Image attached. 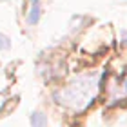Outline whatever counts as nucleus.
Listing matches in <instances>:
<instances>
[{
    "label": "nucleus",
    "mask_w": 127,
    "mask_h": 127,
    "mask_svg": "<svg viewBox=\"0 0 127 127\" xmlns=\"http://www.w3.org/2000/svg\"><path fill=\"white\" fill-rule=\"evenodd\" d=\"M96 91H98V74H93V76L78 78L65 91H62L56 98L60 103H65V105L74 109H82L89 102H93Z\"/></svg>",
    "instance_id": "1"
},
{
    "label": "nucleus",
    "mask_w": 127,
    "mask_h": 127,
    "mask_svg": "<svg viewBox=\"0 0 127 127\" xmlns=\"http://www.w3.org/2000/svg\"><path fill=\"white\" fill-rule=\"evenodd\" d=\"M45 125H47L45 114H42L40 111H34L31 114V127H45Z\"/></svg>",
    "instance_id": "3"
},
{
    "label": "nucleus",
    "mask_w": 127,
    "mask_h": 127,
    "mask_svg": "<svg viewBox=\"0 0 127 127\" xmlns=\"http://www.w3.org/2000/svg\"><path fill=\"white\" fill-rule=\"evenodd\" d=\"M42 15V7H40V0H31V7H29V15H27V24L29 26H36Z\"/></svg>",
    "instance_id": "2"
},
{
    "label": "nucleus",
    "mask_w": 127,
    "mask_h": 127,
    "mask_svg": "<svg viewBox=\"0 0 127 127\" xmlns=\"http://www.w3.org/2000/svg\"><path fill=\"white\" fill-rule=\"evenodd\" d=\"M11 47V42H9V38L5 36V34L0 33V49H9Z\"/></svg>",
    "instance_id": "4"
}]
</instances>
